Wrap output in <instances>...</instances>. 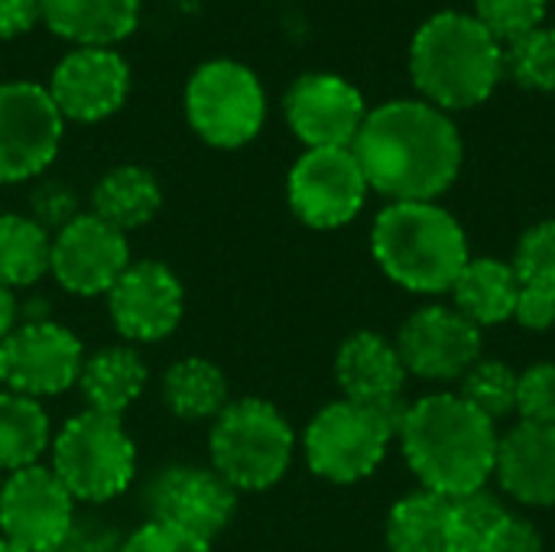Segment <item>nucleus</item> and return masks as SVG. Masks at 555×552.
Returning a JSON list of instances; mask_svg holds the SVG:
<instances>
[{
	"instance_id": "obj_1",
	"label": "nucleus",
	"mask_w": 555,
	"mask_h": 552,
	"mask_svg": "<svg viewBox=\"0 0 555 552\" xmlns=\"http://www.w3.org/2000/svg\"><path fill=\"white\" fill-rule=\"evenodd\" d=\"M367 185L390 202H436L462 172L455 120L423 98H397L367 111L354 143Z\"/></svg>"
},
{
	"instance_id": "obj_2",
	"label": "nucleus",
	"mask_w": 555,
	"mask_h": 552,
	"mask_svg": "<svg viewBox=\"0 0 555 552\" xmlns=\"http://www.w3.org/2000/svg\"><path fill=\"white\" fill-rule=\"evenodd\" d=\"M406 465L433 495L459 501L488 485L498 465V426L459 394H429L406 407L400 429Z\"/></svg>"
},
{
	"instance_id": "obj_3",
	"label": "nucleus",
	"mask_w": 555,
	"mask_h": 552,
	"mask_svg": "<svg viewBox=\"0 0 555 552\" xmlns=\"http://www.w3.org/2000/svg\"><path fill=\"white\" fill-rule=\"evenodd\" d=\"M410 78L423 101L446 114L478 107L504 78V46L475 13L439 10L413 33Z\"/></svg>"
},
{
	"instance_id": "obj_4",
	"label": "nucleus",
	"mask_w": 555,
	"mask_h": 552,
	"mask_svg": "<svg viewBox=\"0 0 555 552\" xmlns=\"http://www.w3.org/2000/svg\"><path fill=\"white\" fill-rule=\"evenodd\" d=\"M371 251L397 286L423 296L452 293L472 260L465 228L436 202H390L374 221Z\"/></svg>"
},
{
	"instance_id": "obj_5",
	"label": "nucleus",
	"mask_w": 555,
	"mask_h": 552,
	"mask_svg": "<svg viewBox=\"0 0 555 552\" xmlns=\"http://www.w3.org/2000/svg\"><path fill=\"white\" fill-rule=\"evenodd\" d=\"M208 452L211 468L234 491H267L289 472L296 436L273 403L244 397L215 416Z\"/></svg>"
},
{
	"instance_id": "obj_6",
	"label": "nucleus",
	"mask_w": 555,
	"mask_h": 552,
	"mask_svg": "<svg viewBox=\"0 0 555 552\" xmlns=\"http://www.w3.org/2000/svg\"><path fill=\"white\" fill-rule=\"evenodd\" d=\"M52 472L81 504H107L124 495L137 472V449L120 416L85 410L52 439Z\"/></svg>"
},
{
	"instance_id": "obj_7",
	"label": "nucleus",
	"mask_w": 555,
	"mask_h": 552,
	"mask_svg": "<svg viewBox=\"0 0 555 552\" xmlns=\"http://www.w3.org/2000/svg\"><path fill=\"white\" fill-rule=\"evenodd\" d=\"M189 127L215 150L247 146L267 120V91L257 72L237 59L202 62L182 94Z\"/></svg>"
},
{
	"instance_id": "obj_8",
	"label": "nucleus",
	"mask_w": 555,
	"mask_h": 552,
	"mask_svg": "<svg viewBox=\"0 0 555 552\" xmlns=\"http://www.w3.org/2000/svg\"><path fill=\"white\" fill-rule=\"evenodd\" d=\"M397 413L361 407L351 400L328 403L306 429L302 449L309 468L335 485H354L377 472L390 439L400 429Z\"/></svg>"
},
{
	"instance_id": "obj_9",
	"label": "nucleus",
	"mask_w": 555,
	"mask_h": 552,
	"mask_svg": "<svg viewBox=\"0 0 555 552\" xmlns=\"http://www.w3.org/2000/svg\"><path fill=\"white\" fill-rule=\"evenodd\" d=\"M65 133L46 85L3 81L0 85V185L26 182L49 169Z\"/></svg>"
},
{
	"instance_id": "obj_10",
	"label": "nucleus",
	"mask_w": 555,
	"mask_h": 552,
	"mask_svg": "<svg viewBox=\"0 0 555 552\" xmlns=\"http://www.w3.org/2000/svg\"><path fill=\"white\" fill-rule=\"evenodd\" d=\"M371 185L351 150H306L286 179L293 215L319 231H332L358 218Z\"/></svg>"
},
{
	"instance_id": "obj_11",
	"label": "nucleus",
	"mask_w": 555,
	"mask_h": 552,
	"mask_svg": "<svg viewBox=\"0 0 555 552\" xmlns=\"http://www.w3.org/2000/svg\"><path fill=\"white\" fill-rule=\"evenodd\" d=\"M75 527V498L52 468L29 465L10 472L0 488V530L29 552H52Z\"/></svg>"
},
{
	"instance_id": "obj_12",
	"label": "nucleus",
	"mask_w": 555,
	"mask_h": 552,
	"mask_svg": "<svg viewBox=\"0 0 555 552\" xmlns=\"http://www.w3.org/2000/svg\"><path fill=\"white\" fill-rule=\"evenodd\" d=\"M283 114L306 150H351L367 117V104L348 78L335 72H309L286 88Z\"/></svg>"
},
{
	"instance_id": "obj_13",
	"label": "nucleus",
	"mask_w": 555,
	"mask_h": 552,
	"mask_svg": "<svg viewBox=\"0 0 555 552\" xmlns=\"http://www.w3.org/2000/svg\"><path fill=\"white\" fill-rule=\"evenodd\" d=\"M127 267V238L91 211L75 215L52 238L49 273L72 296H107Z\"/></svg>"
},
{
	"instance_id": "obj_14",
	"label": "nucleus",
	"mask_w": 555,
	"mask_h": 552,
	"mask_svg": "<svg viewBox=\"0 0 555 552\" xmlns=\"http://www.w3.org/2000/svg\"><path fill=\"white\" fill-rule=\"evenodd\" d=\"M393 345L406 374L423 381H459L481 361V329L455 306L416 309Z\"/></svg>"
},
{
	"instance_id": "obj_15",
	"label": "nucleus",
	"mask_w": 555,
	"mask_h": 552,
	"mask_svg": "<svg viewBox=\"0 0 555 552\" xmlns=\"http://www.w3.org/2000/svg\"><path fill=\"white\" fill-rule=\"evenodd\" d=\"M46 88L65 120L98 124L124 107L130 94V65L117 49L75 46L59 59Z\"/></svg>"
},
{
	"instance_id": "obj_16",
	"label": "nucleus",
	"mask_w": 555,
	"mask_h": 552,
	"mask_svg": "<svg viewBox=\"0 0 555 552\" xmlns=\"http://www.w3.org/2000/svg\"><path fill=\"white\" fill-rule=\"evenodd\" d=\"M146 508L153 521L172 524L211 543L237 511V491L215 472L202 465H172L153 478L146 491Z\"/></svg>"
},
{
	"instance_id": "obj_17",
	"label": "nucleus",
	"mask_w": 555,
	"mask_h": 552,
	"mask_svg": "<svg viewBox=\"0 0 555 552\" xmlns=\"http://www.w3.org/2000/svg\"><path fill=\"white\" fill-rule=\"evenodd\" d=\"M7 387L42 400L72 390L81 377V342L59 322H29L7 342Z\"/></svg>"
},
{
	"instance_id": "obj_18",
	"label": "nucleus",
	"mask_w": 555,
	"mask_h": 552,
	"mask_svg": "<svg viewBox=\"0 0 555 552\" xmlns=\"http://www.w3.org/2000/svg\"><path fill=\"white\" fill-rule=\"evenodd\" d=\"M114 329L127 342H159L176 332L185 309L179 277L156 260L130 264L107 293Z\"/></svg>"
},
{
	"instance_id": "obj_19",
	"label": "nucleus",
	"mask_w": 555,
	"mask_h": 552,
	"mask_svg": "<svg viewBox=\"0 0 555 552\" xmlns=\"http://www.w3.org/2000/svg\"><path fill=\"white\" fill-rule=\"evenodd\" d=\"M335 377L345 400L387 410L403 416L406 407L400 403L406 368L393 342L377 332H354L341 342L335 358Z\"/></svg>"
},
{
	"instance_id": "obj_20",
	"label": "nucleus",
	"mask_w": 555,
	"mask_h": 552,
	"mask_svg": "<svg viewBox=\"0 0 555 552\" xmlns=\"http://www.w3.org/2000/svg\"><path fill=\"white\" fill-rule=\"evenodd\" d=\"M494 475L514 501L555 508V426H511L498 442Z\"/></svg>"
},
{
	"instance_id": "obj_21",
	"label": "nucleus",
	"mask_w": 555,
	"mask_h": 552,
	"mask_svg": "<svg viewBox=\"0 0 555 552\" xmlns=\"http://www.w3.org/2000/svg\"><path fill=\"white\" fill-rule=\"evenodd\" d=\"M143 0H39V20L72 46L117 49L137 23Z\"/></svg>"
},
{
	"instance_id": "obj_22",
	"label": "nucleus",
	"mask_w": 555,
	"mask_h": 552,
	"mask_svg": "<svg viewBox=\"0 0 555 552\" xmlns=\"http://www.w3.org/2000/svg\"><path fill=\"white\" fill-rule=\"evenodd\" d=\"M452 296H455V309L478 329L501 325V322L514 319V312H517L520 280L507 260L472 257L465 264V270L459 273Z\"/></svg>"
},
{
	"instance_id": "obj_23",
	"label": "nucleus",
	"mask_w": 555,
	"mask_h": 552,
	"mask_svg": "<svg viewBox=\"0 0 555 552\" xmlns=\"http://www.w3.org/2000/svg\"><path fill=\"white\" fill-rule=\"evenodd\" d=\"M159 205H163V189L156 176L130 163L107 169L91 192V215H98L120 234L143 228L150 218H156Z\"/></svg>"
},
{
	"instance_id": "obj_24",
	"label": "nucleus",
	"mask_w": 555,
	"mask_h": 552,
	"mask_svg": "<svg viewBox=\"0 0 555 552\" xmlns=\"http://www.w3.org/2000/svg\"><path fill=\"white\" fill-rule=\"evenodd\" d=\"M88 410L104 416H120L146 387V364L133 348H104L81 364L78 377Z\"/></svg>"
},
{
	"instance_id": "obj_25",
	"label": "nucleus",
	"mask_w": 555,
	"mask_h": 552,
	"mask_svg": "<svg viewBox=\"0 0 555 552\" xmlns=\"http://www.w3.org/2000/svg\"><path fill=\"white\" fill-rule=\"evenodd\" d=\"M387 547L390 552H449L452 501L426 488L397 501L387 517Z\"/></svg>"
},
{
	"instance_id": "obj_26",
	"label": "nucleus",
	"mask_w": 555,
	"mask_h": 552,
	"mask_svg": "<svg viewBox=\"0 0 555 552\" xmlns=\"http://www.w3.org/2000/svg\"><path fill=\"white\" fill-rule=\"evenodd\" d=\"M163 400L179 420H215L228 407V377L208 358H182L163 377Z\"/></svg>"
},
{
	"instance_id": "obj_27",
	"label": "nucleus",
	"mask_w": 555,
	"mask_h": 552,
	"mask_svg": "<svg viewBox=\"0 0 555 552\" xmlns=\"http://www.w3.org/2000/svg\"><path fill=\"white\" fill-rule=\"evenodd\" d=\"M49 416L39 400L16 390L0 394V472L36 465L49 449Z\"/></svg>"
},
{
	"instance_id": "obj_28",
	"label": "nucleus",
	"mask_w": 555,
	"mask_h": 552,
	"mask_svg": "<svg viewBox=\"0 0 555 552\" xmlns=\"http://www.w3.org/2000/svg\"><path fill=\"white\" fill-rule=\"evenodd\" d=\"M52 238L29 215H0V286H29L49 273Z\"/></svg>"
},
{
	"instance_id": "obj_29",
	"label": "nucleus",
	"mask_w": 555,
	"mask_h": 552,
	"mask_svg": "<svg viewBox=\"0 0 555 552\" xmlns=\"http://www.w3.org/2000/svg\"><path fill=\"white\" fill-rule=\"evenodd\" d=\"M459 397L498 426L501 420L517 413V371L511 364H504V361L481 358L462 377V394Z\"/></svg>"
},
{
	"instance_id": "obj_30",
	"label": "nucleus",
	"mask_w": 555,
	"mask_h": 552,
	"mask_svg": "<svg viewBox=\"0 0 555 552\" xmlns=\"http://www.w3.org/2000/svg\"><path fill=\"white\" fill-rule=\"evenodd\" d=\"M504 72L527 88L540 94H555V29L540 26L511 46H504Z\"/></svg>"
},
{
	"instance_id": "obj_31",
	"label": "nucleus",
	"mask_w": 555,
	"mask_h": 552,
	"mask_svg": "<svg viewBox=\"0 0 555 552\" xmlns=\"http://www.w3.org/2000/svg\"><path fill=\"white\" fill-rule=\"evenodd\" d=\"M507 514V504L485 488L452 501V547L478 552Z\"/></svg>"
},
{
	"instance_id": "obj_32",
	"label": "nucleus",
	"mask_w": 555,
	"mask_h": 552,
	"mask_svg": "<svg viewBox=\"0 0 555 552\" xmlns=\"http://www.w3.org/2000/svg\"><path fill=\"white\" fill-rule=\"evenodd\" d=\"M511 267L524 290H533V293L555 299V218L533 224L520 238Z\"/></svg>"
},
{
	"instance_id": "obj_33",
	"label": "nucleus",
	"mask_w": 555,
	"mask_h": 552,
	"mask_svg": "<svg viewBox=\"0 0 555 552\" xmlns=\"http://www.w3.org/2000/svg\"><path fill=\"white\" fill-rule=\"evenodd\" d=\"M550 0H475L478 23L501 42L511 46L514 39L543 26Z\"/></svg>"
},
{
	"instance_id": "obj_34",
	"label": "nucleus",
	"mask_w": 555,
	"mask_h": 552,
	"mask_svg": "<svg viewBox=\"0 0 555 552\" xmlns=\"http://www.w3.org/2000/svg\"><path fill=\"white\" fill-rule=\"evenodd\" d=\"M517 413L520 423L555 426V364L540 361L517 374Z\"/></svg>"
},
{
	"instance_id": "obj_35",
	"label": "nucleus",
	"mask_w": 555,
	"mask_h": 552,
	"mask_svg": "<svg viewBox=\"0 0 555 552\" xmlns=\"http://www.w3.org/2000/svg\"><path fill=\"white\" fill-rule=\"evenodd\" d=\"M120 552H211V543L172 524L150 521L124 540Z\"/></svg>"
},
{
	"instance_id": "obj_36",
	"label": "nucleus",
	"mask_w": 555,
	"mask_h": 552,
	"mask_svg": "<svg viewBox=\"0 0 555 552\" xmlns=\"http://www.w3.org/2000/svg\"><path fill=\"white\" fill-rule=\"evenodd\" d=\"M78 211V195L65 185V182H42L36 192H33V221L46 231H59L65 228Z\"/></svg>"
},
{
	"instance_id": "obj_37",
	"label": "nucleus",
	"mask_w": 555,
	"mask_h": 552,
	"mask_svg": "<svg viewBox=\"0 0 555 552\" xmlns=\"http://www.w3.org/2000/svg\"><path fill=\"white\" fill-rule=\"evenodd\" d=\"M478 552H543V537L530 521L507 514Z\"/></svg>"
},
{
	"instance_id": "obj_38",
	"label": "nucleus",
	"mask_w": 555,
	"mask_h": 552,
	"mask_svg": "<svg viewBox=\"0 0 555 552\" xmlns=\"http://www.w3.org/2000/svg\"><path fill=\"white\" fill-rule=\"evenodd\" d=\"M120 547H124V540L111 527H104L98 521H81V524L75 521L68 537L59 543V550L52 552H120Z\"/></svg>"
},
{
	"instance_id": "obj_39",
	"label": "nucleus",
	"mask_w": 555,
	"mask_h": 552,
	"mask_svg": "<svg viewBox=\"0 0 555 552\" xmlns=\"http://www.w3.org/2000/svg\"><path fill=\"white\" fill-rule=\"evenodd\" d=\"M39 23V0H0V42L29 33Z\"/></svg>"
},
{
	"instance_id": "obj_40",
	"label": "nucleus",
	"mask_w": 555,
	"mask_h": 552,
	"mask_svg": "<svg viewBox=\"0 0 555 552\" xmlns=\"http://www.w3.org/2000/svg\"><path fill=\"white\" fill-rule=\"evenodd\" d=\"M514 319H517L524 329L543 332V329L555 325V299L553 296H543V293H533V290H524V286H520V299H517Z\"/></svg>"
},
{
	"instance_id": "obj_41",
	"label": "nucleus",
	"mask_w": 555,
	"mask_h": 552,
	"mask_svg": "<svg viewBox=\"0 0 555 552\" xmlns=\"http://www.w3.org/2000/svg\"><path fill=\"white\" fill-rule=\"evenodd\" d=\"M13 322H16V299L13 290L0 286V345L13 335Z\"/></svg>"
},
{
	"instance_id": "obj_42",
	"label": "nucleus",
	"mask_w": 555,
	"mask_h": 552,
	"mask_svg": "<svg viewBox=\"0 0 555 552\" xmlns=\"http://www.w3.org/2000/svg\"><path fill=\"white\" fill-rule=\"evenodd\" d=\"M0 384H7V348L0 345Z\"/></svg>"
},
{
	"instance_id": "obj_43",
	"label": "nucleus",
	"mask_w": 555,
	"mask_h": 552,
	"mask_svg": "<svg viewBox=\"0 0 555 552\" xmlns=\"http://www.w3.org/2000/svg\"><path fill=\"white\" fill-rule=\"evenodd\" d=\"M0 552H29V550H23V547H16V543H10L7 537H0Z\"/></svg>"
},
{
	"instance_id": "obj_44",
	"label": "nucleus",
	"mask_w": 555,
	"mask_h": 552,
	"mask_svg": "<svg viewBox=\"0 0 555 552\" xmlns=\"http://www.w3.org/2000/svg\"><path fill=\"white\" fill-rule=\"evenodd\" d=\"M0 488H3V482H0Z\"/></svg>"
}]
</instances>
